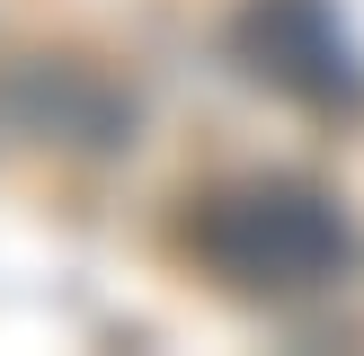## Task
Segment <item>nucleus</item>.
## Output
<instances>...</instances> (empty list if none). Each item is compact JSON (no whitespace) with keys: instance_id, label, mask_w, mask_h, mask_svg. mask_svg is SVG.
Instances as JSON below:
<instances>
[{"instance_id":"nucleus-1","label":"nucleus","mask_w":364,"mask_h":356,"mask_svg":"<svg viewBox=\"0 0 364 356\" xmlns=\"http://www.w3.org/2000/svg\"><path fill=\"white\" fill-rule=\"evenodd\" d=\"M187 249L231 294H320L329 276H347L355 231L311 178H223L196 196Z\"/></svg>"},{"instance_id":"nucleus-2","label":"nucleus","mask_w":364,"mask_h":356,"mask_svg":"<svg viewBox=\"0 0 364 356\" xmlns=\"http://www.w3.org/2000/svg\"><path fill=\"white\" fill-rule=\"evenodd\" d=\"M240 53H249L258 80L294 89L311 107H364V63L320 0H258L240 18Z\"/></svg>"}]
</instances>
